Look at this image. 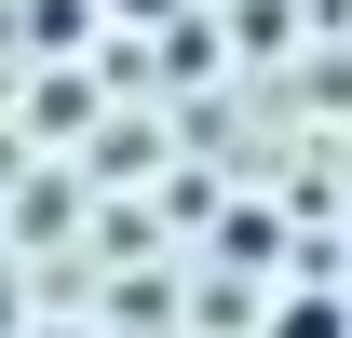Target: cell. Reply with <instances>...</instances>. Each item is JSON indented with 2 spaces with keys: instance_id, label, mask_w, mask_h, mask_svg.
<instances>
[{
  "instance_id": "cell-1",
  "label": "cell",
  "mask_w": 352,
  "mask_h": 338,
  "mask_svg": "<svg viewBox=\"0 0 352 338\" xmlns=\"http://www.w3.org/2000/svg\"><path fill=\"white\" fill-rule=\"evenodd\" d=\"M54 338H68V325H54Z\"/></svg>"
}]
</instances>
